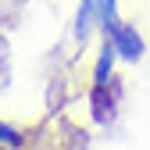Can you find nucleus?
<instances>
[{
  "instance_id": "obj_1",
  "label": "nucleus",
  "mask_w": 150,
  "mask_h": 150,
  "mask_svg": "<svg viewBox=\"0 0 150 150\" xmlns=\"http://www.w3.org/2000/svg\"><path fill=\"white\" fill-rule=\"evenodd\" d=\"M111 47H115V54H122V57H139L143 54V40H139V32L132 25H115L111 29Z\"/></svg>"
},
{
  "instance_id": "obj_2",
  "label": "nucleus",
  "mask_w": 150,
  "mask_h": 150,
  "mask_svg": "<svg viewBox=\"0 0 150 150\" xmlns=\"http://www.w3.org/2000/svg\"><path fill=\"white\" fill-rule=\"evenodd\" d=\"M115 57H118V54H115V47H104V54H100V61H97V71H93V86H97V93L107 86V75H111V64H115Z\"/></svg>"
},
{
  "instance_id": "obj_3",
  "label": "nucleus",
  "mask_w": 150,
  "mask_h": 150,
  "mask_svg": "<svg viewBox=\"0 0 150 150\" xmlns=\"http://www.w3.org/2000/svg\"><path fill=\"white\" fill-rule=\"evenodd\" d=\"M111 18H115V0H97V22L111 32L115 29V22H111Z\"/></svg>"
}]
</instances>
